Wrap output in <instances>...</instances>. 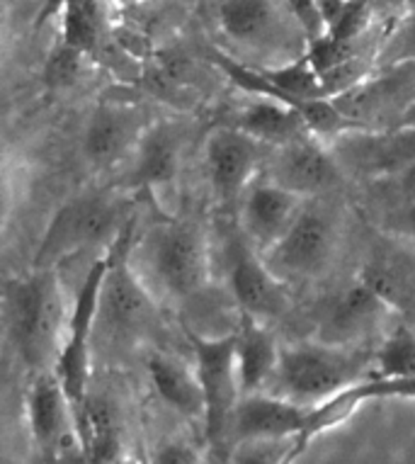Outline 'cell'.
Returning <instances> with one entry per match:
<instances>
[{
  "label": "cell",
  "mask_w": 415,
  "mask_h": 464,
  "mask_svg": "<svg viewBox=\"0 0 415 464\" xmlns=\"http://www.w3.org/2000/svg\"><path fill=\"white\" fill-rule=\"evenodd\" d=\"M5 319L24 365L39 372L53 370L68 331L63 289L53 267L5 282Z\"/></svg>",
  "instance_id": "cell-1"
},
{
  "label": "cell",
  "mask_w": 415,
  "mask_h": 464,
  "mask_svg": "<svg viewBox=\"0 0 415 464\" xmlns=\"http://www.w3.org/2000/svg\"><path fill=\"white\" fill-rule=\"evenodd\" d=\"M131 253L136 256L134 270L146 289L151 295L160 292L173 302L195 297L209 275L202 231L188 221H166L153 227L139 244H131Z\"/></svg>",
  "instance_id": "cell-2"
},
{
  "label": "cell",
  "mask_w": 415,
  "mask_h": 464,
  "mask_svg": "<svg viewBox=\"0 0 415 464\" xmlns=\"http://www.w3.org/2000/svg\"><path fill=\"white\" fill-rule=\"evenodd\" d=\"M127 202L117 195H88L63 205L46 228L39 246L34 267H53L61 260L76 256L98 244H114L121 228L129 224Z\"/></svg>",
  "instance_id": "cell-3"
},
{
  "label": "cell",
  "mask_w": 415,
  "mask_h": 464,
  "mask_svg": "<svg viewBox=\"0 0 415 464\" xmlns=\"http://www.w3.org/2000/svg\"><path fill=\"white\" fill-rule=\"evenodd\" d=\"M188 341L195 351L197 377L204 392V433L214 450H227L228 423L241 392L236 334L204 338L189 331Z\"/></svg>",
  "instance_id": "cell-4"
},
{
  "label": "cell",
  "mask_w": 415,
  "mask_h": 464,
  "mask_svg": "<svg viewBox=\"0 0 415 464\" xmlns=\"http://www.w3.org/2000/svg\"><path fill=\"white\" fill-rule=\"evenodd\" d=\"M131 234H134V219L121 228L120 237L107 248V270L100 287L95 328L102 326L107 334L114 335L141 331L153 314V295L136 275L129 258L134 244Z\"/></svg>",
  "instance_id": "cell-5"
},
{
  "label": "cell",
  "mask_w": 415,
  "mask_h": 464,
  "mask_svg": "<svg viewBox=\"0 0 415 464\" xmlns=\"http://www.w3.org/2000/svg\"><path fill=\"white\" fill-rule=\"evenodd\" d=\"M360 362L355 355L318 343V345H296L280 353L277 377L287 399L296 403H323L350 384H355Z\"/></svg>",
  "instance_id": "cell-6"
},
{
  "label": "cell",
  "mask_w": 415,
  "mask_h": 464,
  "mask_svg": "<svg viewBox=\"0 0 415 464\" xmlns=\"http://www.w3.org/2000/svg\"><path fill=\"white\" fill-rule=\"evenodd\" d=\"M107 270V253L91 266L85 275L81 292H78L73 312L68 316V331L63 348H61L59 362L53 372L59 374L61 384L66 389V396L73 413L83 406L88 399V370H91V338L95 334V321H98L100 287Z\"/></svg>",
  "instance_id": "cell-7"
},
{
  "label": "cell",
  "mask_w": 415,
  "mask_h": 464,
  "mask_svg": "<svg viewBox=\"0 0 415 464\" xmlns=\"http://www.w3.org/2000/svg\"><path fill=\"white\" fill-rule=\"evenodd\" d=\"M214 15L224 37L250 52L280 53L287 49L282 39L306 37L285 0H217Z\"/></svg>",
  "instance_id": "cell-8"
},
{
  "label": "cell",
  "mask_w": 415,
  "mask_h": 464,
  "mask_svg": "<svg viewBox=\"0 0 415 464\" xmlns=\"http://www.w3.org/2000/svg\"><path fill=\"white\" fill-rule=\"evenodd\" d=\"M335 244L333 224L318 209H302L285 237L265 251V263L285 280L314 277L328 266Z\"/></svg>",
  "instance_id": "cell-9"
},
{
  "label": "cell",
  "mask_w": 415,
  "mask_h": 464,
  "mask_svg": "<svg viewBox=\"0 0 415 464\" xmlns=\"http://www.w3.org/2000/svg\"><path fill=\"white\" fill-rule=\"evenodd\" d=\"M309 413L302 403L292 399H275V396L246 394V399L236 403L228 423V442L265 440H296L309 423Z\"/></svg>",
  "instance_id": "cell-10"
},
{
  "label": "cell",
  "mask_w": 415,
  "mask_h": 464,
  "mask_svg": "<svg viewBox=\"0 0 415 464\" xmlns=\"http://www.w3.org/2000/svg\"><path fill=\"white\" fill-rule=\"evenodd\" d=\"M263 141H257L238 127H219L207 139V170L214 192L224 202H234L248 188L257 163L265 159Z\"/></svg>",
  "instance_id": "cell-11"
},
{
  "label": "cell",
  "mask_w": 415,
  "mask_h": 464,
  "mask_svg": "<svg viewBox=\"0 0 415 464\" xmlns=\"http://www.w3.org/2000/svg\"><path fill=\"white\" fill-rule=\"evenodd\" d=\"M27 416L34 445L44 455L59 457L68 442L78 440L76 413L53 370L39 372L37 380L32 382L27 394Z\"/></svg>",
  "instance_id": "cell-12"
},
{
  "label": "cell",
  "mask_w": 415,
  "mask_h": 464,
  "mask_svg": "<svg viewBox=\"0 0 415 464\" xmlns=\"http://www.w3.org/2000/svg\"><path fill=\"white\" fill-rule=\"evenodd\" d=\"M335 156L350 160L364 173H401L415 163V127L399 124L393 131L374 134L370 127L338 134Z\"/></svg>",
  "instance_id": "cell-13"
},
{
  "label": "cell",
  "mask_w": 415,
  "mask_h": 464,
  "mask_svg": "<svg viewBox=\"0 0 415 464\" xmlns=\"http://www.w3.org/2000/svg\"><path fill=\"white\" fill-rule=\"evenodd\" d=\"M389 309L391 306L386 304L370 285L360 280L352 287L343 289L325 304L318 321V338L321 343L338 345V348L350 345L357 338L370 334L372 328H377Z\"/></svg>",
  "instance_id": "cell-14"
},
{
  "label": "cell",
  "mask_w": 415,
  "mask_h": 464,
  "mask_svg": "<svg viewBox=\"0 0 415 464\" xmlns=\"http://www.w3.org/2000/svg\"><path fill=\"white\" fill-rule=\"evenodd\" d=\"M270 176L272 183L294 195H316L338 183L340 178L335 159L311 137L277 146L270 163Z\"/></svg>",
  "instance_id": "cell-15"
},
{
  "label": "cell",
  "mask_w": 415,
  "mask_h": 464,
  "mask_svg": "<svg viewBox=\"0 0 415 464\" xmlns=\"http://www.w3.org/2000/svg\"><path fill=\"white\" fill-rule=\"evenodd\" d=\"M231 292L241 312L257 319L282 316L287 309V289L280 277L267 267L265 258H257L256 253L243 244L234 248Z\"/></svg>",
  "instance_id": "cell-16"
},
{
  "label": "cell",
  "mask_w": 415,
  "mask_h": 464,
  "mask_svg": "<svg viewBox=\"0 0 415 464\" xmlns=\"http://www.w3.org/2000/svg\"><path fill=\"white\" fill-rule=\"evenodd\" d=\"M299 212V195L270 180L253 185L246 192L241 221L250 241L265 253L287 234Z\"/></svg>",
  "instance_id": "cell-17"
},
{
  "label": "cell",
  "mask_w": 415,
  "mask_h": 464,
  "mask_svg": "<svg viewBox=\"0 0 415 464\" xmlns=\"http://www.w3.org/2000/svg\"><path fill=\"white\" fill-rule=\"evenodd\" d=\"M141 114L134 107L102 105L92 114L83 137V153L95 168H107L129 151L136 149L144 134Z\"/></svg>",
  "instance_id": "cell-18"
},
{
  "label": "cell",
  "mask_w": 415,
  "mask_h": 464,
  "mask_svg": "<svg viewBox=\"0 0 415 464\" xmlns=\"http://www.w3.org/2000/svg\"><path fill=\"white\" fill-rule=\"evenodd\" d=\"M236 120H238L236 122L238 130L267 146L292 144L296 139L314 134L306 117L296 107L272 98H260L257 102H250L248 107H243Z\"/></svg>",
  "instance_id": "cell-19"
},
{
  "label": "cell",
  "mask_w": 415,
  "mask_h": 464,
  "mask_svg": "<svg viewBox=\"0 0 415 464\" xmlns=\"http://www.w3.org/2000/svg\"><path fill=\"white\" fill-rule=\"evenodd\" d=\"M236 362L243 394H256L272 372H277L280 351L257 316L241 312V326L236 331Z\"/></svg>",
  "instance_id": "cell-20"
},
{
  "label": "cell",
  "mask_w": 415,
  "mask_h": 464,
  "mask_svg": "<svg viewBox=\"0 0 415 464\" xmlns=\"http://www.w3.org/2000/svg\"><path fill=\"white\" fill-rule=\"evenodd\" d=\"M180 144L168 124H153L136 144V160L131 170V185L139 188H163L173 183L178 176Z\"/></svg>",
  "instance_id": "cell-21"
},
{
  "label": "cell",
  "mask_w": 415,
  "mask_h": 464,
  "mask_svg": "<svg viewBox=\"0 0 415 464\" xmlns=\"http://www.w3.org/2000/svg\"><path fill=\"white\" fill-rule=\"evenodd\" d=\"M149 374L163 401L188 419L204 420V392L197 372L192 374L180 360L153 353L149 358Z\"/></svg>",
  "instance_id": "cell-22"
},
{
  "label": "cell",
  "mask_w": 415,
  "mask_h": 464,
  "mask_svg": "<svg viewBox=\"0 0 415 464\" xmlns=\"http://www.w3.org/2000/svg\"><path fill=\"white\" fill-rule=\"evenodd\" d=\"M76 433L91 462H114L120 457V435L112 409L102 399H85L76 413Z\"/></svg>",
  "instance_id": "cell-23"
},
{
  "label": "cell",
  "mask_w": 415,
  "mask_h": 464,
  "mask_svg": "<svg viewBox=\"0 0 415 464\" xmlns=\"http://www.w3.org/2000/svg\"><path fill=\"white\" fill-rule=\"evenodd\" d=\"M415 374V331L396 326L377 353L374 377H410Z\"/></svg>",
  "instance_id": "cell-24"
},
{
  "label": "cell",
  "mask_w": 415,
  "mask_h": 464,
  "mask_svg": "<svg viewBox=\"0 0 415 464\" xmlns=\"http://www.w3.org/2000/svg\"><path fill=\"white\" fill-rule=\"evenodd\" d=\"M360 280L370 285L379 297L384 299L391 309H401L410 299V282L401 267L384 263V260H374L362 270Z\"/></svg>",
  "instance_id": "cell-25"
},
{
  "label": "cell",
  "mask_w": 415,
  "mask_h": 464,
  "mask_svg": "<svg viewBox=\"0 0 415 464\" xmlns=\"http://www.w3.org/2000/svg\"><path fill=\"white\" fill-rule=\"evenodd\" d=\"M85 56H91V53L68 44L66 39L61 37V42L53 46L44 63V83L49 88H71V85H76L78 78L83 76Z\"/></svg>",
  "instance_id": "cell-26"
},
{
  "label": "cell",
  "mask_w": 415,
  "mask_h": 464,
  "mask_svg": "<svg viewBox=\"0 0 415 464\" xmlns=\"http://www.w3.org/2000/svg\"><path fill=\"white\" fill-rule=\"evenodd\" d=\"M285 3H287V8L292 10V15H294V20L306 34L309 44L328 34V27H325V20L321 15L316 0H285Z\"/></svg>",
  "instance_id": "cell-27"
},
{
  "label": "cell",
  "mask_w": 415,
  "mask_h": 464,
  "mask_svg": "<svg viewBox=\"0 0 415 464\" xmlns=\"http://www.w3.org/2000/svg\"><path fill=\"white\" fill-rule=\"evenodd\" d=\"M156 462L160 464H188L197 462V455L185 445H166V448L159 450V455L153 457Z\"/></svg>",
  "instance_id": "cell-28"
},
{
  "label": "cell",
  "mask_w": 415,
  "mask_h": 464,
  "mask_svg": "<svg viewBox=\"0 0 415 464\" xmlns=\"http://www.w3.org/2000/svg\"><path fill=\"white\" fill-rule=\"evenodd\" d=\"M318 8H321V15L325 20V27L331 30L335 24L340 23V17L345 15V10L350 8V3L352 0H316Z\"/></svg>",
  "instance_id": "cell-29"
},
{
  "label": "cell",
  "mask_w": 415,
  "mask_h": 464,
  "mask_svg": "<svg viewBox=\"0 0 415 464\" xmlns=\"http://www.w3.org/2000/svg\"><path fill=\"white\" fill-rule=\"evenodd\" d=\"M401 190L408 198V202H415V163L401 170Z\"/></svg>",
  "instance_id": "cell-30"
},
{
  "label": "cell",
  "mask_w": 415,
  "mask_h": 464,
  "mask_svg": "<svg viewBox=\"0 0 415 464\" xmlns=\"http://www.w3.org/2000/svg\"><path fill=\"white\" fill-rule=\"evenodd\" d=\"M403 5H408V0H370V8L374 15H389Z\"/></svg>",
  "instance_id": "cell-31"
},
{
  "label": "cell",
  "mask_w": 415,
  "mask_h": 464,
  "mask_svg": "<svg viewBox=\"0 0 415 464\" xmlns=\"http://www.w3.org/2000/svg\"><path fill=\"white\" fill-rule=\"evenodd\" d=\"M401 221H403V228L415 238V202H408V207L401 212Z\"/></svg>",
  "instance_id": "cell-32"
},
{
  "label": "cell",
  "mask_w": 415,
  "mask_h": 464,
  "mask_svg": "<svg viewBox=\"0 0 415 464\" xmlns=\"http://www.w3.org/2000/svg\"><path fill=\"white\" fill-rule=\"evenodd\" d=\"M399 124H403V127H415V102H410V105L406 107V112H403Z\"/></svg>",
  "instance_id": "cell-33"
},
{
  "label": "cell",
  "mask_w": 415,
  "mask_h": 464,
  "mask_svg": "<svg viewBox=\"0 0 415 464\" xmlns=\"http://www.w3.org/2000/svg\"><path fill=\"white\" fill-rule=\"evenodd\" d=\"M121 3H139V0H121Z\"/></svg>",
  "instance_id": "cell-34"
},
{
  "label": "cell",
  "mask_w": 415,
  "mask_h": 464,
  "mask_svg": "<svg viewBox=\"0 0 415 464\" xmlns=\"http://www.w3.org/2000/svg\"><path fill=\"white\" fill-rule=\"evenodd\" d=\"M360 3H370V0H360Z\"/></svg>",
  "instance_id": "cell-35"
}]
</instances>
